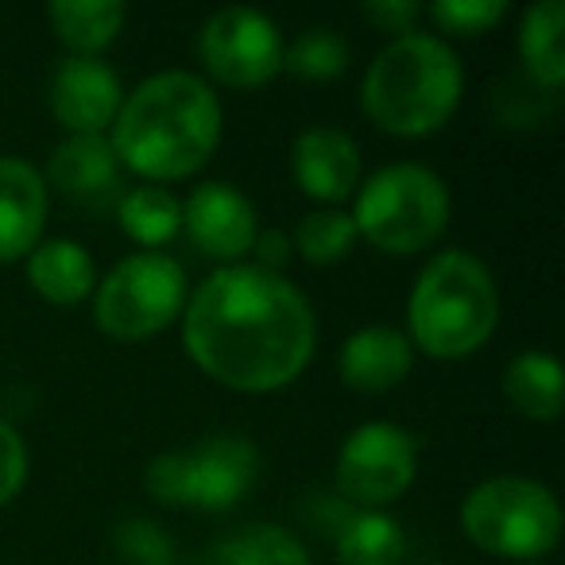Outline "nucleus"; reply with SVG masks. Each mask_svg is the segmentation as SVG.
<instances>
[{"label": "nucleus", "instance_id": "obj_18", "mask_svg": "<svg viewBox=\"0 0 565 565\" xmlns=\"http://www.w3.org/2000/svg\"><path fill=\"white\" fill-rule=\"evenodd\" d=\"M565 4L562 0H539L523 12L519 28V58L526 74L542 89H562L565 82Z\"/></svg>", "mask_w": 565, "mask_h": 565}, {"label": "nucleus", "instance_id": "obj_4", "mask_svg": "<svg viewBox=\"0 0 565 565\" xmlns=\"http://www.w3.org/2000/svg\"><path fill=\"white\" fill-rule=\"evenodd\" d=\"M407 322V341L438 361H461L484 349L500 326V291L492 271L469 252L434 256L415 279Z\"/></svg>", "mask_w": 565, "mask_h": 565}, {"label": "nucleus", "instance_id": "obj_21", "mask_svg": "<svg viewBox=\"0 0 565 565\" xmlns=\"http://www.w3.org/2000/svg\"><path fill=\"white\" fill-rule=\"evenodd\" d=\"M205 565H310V554L291 531L275 523H252L213 542Z\"/></svg>", "mask_w": 565, "mask_h": 565}, {"label": "nucleus", "instance_id": "obj_26", "mask_svg": "<svg viewBox=\"0 0 565 565\" xmlns=\"http://www.w3.org/2000/svg\"><path fill=\"white\" fill-rule=\"evenodd\" d=\"M508 12L503 0H434L430 20L449 35H480L495 28Z\"/></svg>", "mask_w": 565, "mask_h": 565}, {"label": "nucleus", "instance_id": "obj_2", "mask_svg": "<svg viewBox=\"0 0 565 565\" xmlns=\"http://www.w3.org/2000/svg\"><path fill=\"white\" fill-rule=\"evenodd\" d=\"M221 140V102L202 78L167 71L125 97L113 120V151L125 167L156 182L202 171Z\"/></svg>", "mask_w": 565, "mask_h": 565}, {"label": "nucleus", "instance_id": "obj_30", "mask_svg": "<svg viewBox=\"0 0 565 565\" xmlns=\"http://www.w3.org/2000/svg\"><path fill=\"white\" fill-rule=\"evenodd\" d=\"M531 565H539V562H531Z\"/></svg>", "mask_w": 565, "mask_h": 565}, {"label": "nucleus", "instance_id": "obj_14", "mask_svg": "<svg viewBox=\"0 0 565 565\" xmlns=\"http://www.w3.org/2000/svg\"><path fill=\"white\" fill-rule=\"evenodd\" d=\"M47 225V186L24 159L0 156V264L32 256Z\"/></svg>", "mask_w": 565, "mask_h": 565}, {"label": "nucleus", "instance_id": "obj_11", "mask_svg": "<svg viewBox=\"0 0 565 565\" xmlns=\"http://www.w3.org/2000/svg\"><path fill=\"white\" fill-rule=\"evenodd\" d=\"M120 105H125L120 78L102 58L71 55L51 74V113L71 136H105Z\"/></svg>", "mask_w": 565, "mask_h": 565}, {"label": "nucleus", "instance_id": "obj_28", "mask_svg": "<svg viewBox=\"0 0 565 565\" xmlns=\"http://www.w3.org/2000/svg\"><path fill=\"white\" fill-rule=\"evenodd\" d=\"M24 480H28L24 438H20V434L0 418V508L17 500L20 488H24Z\"/></svg>", "mask_w": 565, "mask_h": 565}, {"label": "nucleus", "instance_id": "obj_24", "mask_svg": "<svg viewBox=\"0 0 565 565\" xmlns=\"http://www.w3.org/2000/svg\"><path fill=\"white\" fill-rule=\"evenodd\" d=\"M349 66V43L330 28H310L282 51V71L307 82H330Z\"/></svg>", "mask_w": 565, "mask_h": 565}, {"label": "nucleus", "instance_id": "obj_8", "mask_svg": "<svg viewBox=\"0 0 565 565\" xmlns=\"http://www.w3.org/2000/svg\"><path fill=\"white\" fill-rule=\"evenodd\" d=\"M186 307V275L167 252H136L120 259L97 287L94 322L113 341H148Z\"/></svg>", "mask_w": 565, "mask_h": 565}, {"label": "nucleus", "instance_id": "obj_19", "mask_svg": "<svg viewBox=\"0 0 565 565\" xmlns=\"http://www.w3.org/2000/svg\"><path fill=\"white\" fill-rule=\"evenodd\" d=\"M55 35L74 51V55L97 58L125 28V4L120 0H58L47 9Z\"/></svg>", "mask_w": 565, "mask_h": 565}, {"label": "nucleus", "instance_id": "obj_1", "mask_svg": "<svg viewBox=\"0 0 565 565\" xmlns=\"http://www.w3.org/2000/svg\"><path fill=\"white\" fill-rule=\"evenodd\" d=\"M318 322L307 295L275 271L221 267L182 307L190 361L233 392H275L302 376Z\"/></svg>", "mask_w": 565, "mask_h": 565}, {"label": "nucleus", "instance_id": "obj_16", "mask_svg": "<svg viewBox=\"0 0 565 565\" xmlns=\"http://www.w3.org/2000/svg\"><path fill=\"white\" fill-rule=\"evenodd\" d=\"M51 182L82 205H97L117 190L120 159L109 136H66L51 156Z\"/></svg>", "mask_w": 565, "mask_h": 565}, {"label": "nucleus", "instance_id": "obj_6", "mask_svg": "<svg viewBox=\"0 0 565 565\" xmlns=\"http://www.w3.org/2000/svg\"><path fill=\"white\" fill-rule=\"evenodd\" d=\"M461 531L472 546L531 565L562 539V511L546 484L531 477H492L461 503Z\"/></svg>", "mask_w": 565, "mask_h": 565}, {"label": "nucleus", "instance_id": "obj_12", "mask_svg": "<svg viewBox=\"0 0 565 565\" xmlns=\"http://www.w3.org/2000/svg\"><path fill=\"white\" fill-rule=\"evenodd\" d=\"M182 228L198 252L213 259H241L259 236L256 205L228 182H202L182 205Z\"/></svg>", "mask_w": 565, "mask_h": 565}, {"label": "nucleus", "instance_id": "obj_23", "mask_svg": "<svg viewBox=\"0 0 565 565\" xmlns=\"http://www.w3.org/2000/svg\"><path fill=\"white\" fill-rule=\"evenodd\" d=\"M120 228L143 248H159V244L174 241L182 228V205L171 190L163 186H140L132 194L120 198Z\"/></svg>", "mask_w": 565, "mask_h": 565}, {"label": "nucleus", "instance_id": "obj_20", "mask_svg": "<svg viewBox=\"0 0 565 565\" xmlns=\"http://www.w3.org/2000/svg\"><path fill=\"white\" fill-rule=\"evenodd\" d=\"M503 395L519 415L554 423L562 415V364L550 353H519L503 372Z\"/></svg>", "mask_w": 565, "mask_h": 565}, {"label": "nucleus", "instance_id": "obj_29", "mask_svg": "<svg viewBox=\"0 0 565 565\" xmlns=\"http://www.w3.org/2000/svg\"><path fill=\"white\" fill-rule=\"evenodd\" d=\"M418 17H423V9H418L415 0H380V4H364V20L376 24L380 32H395V40L407 35Z\"/></svg>", "mask_w": 565, "mask_h": 565}, {"label": "nucleus", "instance_id": "obj_15", "mask_svg": "<svg viewBox=\"0 0 565 565\" xmlns=\"http://www.w3.org/2000/svg\"><path fill=\"white\" fill-rule=\"evenodd\" d=\"M415 364V353H411L407 333L392 330V326H364L353 338L341 345V380H345L353 392L376 395L387 392V387L403 384Z\"/></svg>", "mask_w": 565, "mask_h": 565}, {"label": "nucleus", "instance_id": "obj_17", "mask_svg": "<svg viewBox=\"0 0 565 565\" xmlns=\"http://www.w3.org/2000/svg\"><path fill=\"white\" fill-rule=\"evenodd\" d=\"M28 282L55 307H78L97 287V267L78 241H47L28 256Z\"/></svg>", "mask_w": 565, "mask_h": 565}, {"label": "nucleus", "instance_id": "obj_5", "mask_svg": "<svg viewBox=\"0 0 565 565\" xmlns=\"http://www.w3.org/2000/svg\"><path fill=\"white\" fill-rule=\"evenodd\" d=\"M356 236L387 256H415L430 248L449 225V190L430 167L392 163L356 186Z\"/></svg>", "mask_w": 565, "mask_h": 565}, {"label": "nucleus", "instance_id": "obj_13", "mask_svg": "<svg viewBox=\"0 0 565 565\" xmlns=\"http://www.w3.org/2000/svg\"><path fill=\"white\" fill-rule=\"evenodd\" d=\"M295 182L315 202H345L361 186V151L341 128H307L291 151Z\"/></svg>", "mask_w": 565, "mask_h": 565}, {"label": "nucleus", "instance_id": "obj_9", "mask_svg": "<svg viewBox=\"0 0 565 565\" xmlns=\"http://www.w3.org/2000/svg\"><path fill=\"white\" fill-rule=\"evenodd\" d=\"M418 472V441L395 423H364L341 441L338 454V492L361 503L364 511H380L395 503Z\"/></svg>", "mask_w": 565, "mask_h": 565}, {"label": "nucleus", "instance_id": "obj_7", "mask_svg": "<svg viewBox=\"0 0 565 565\" xmlns=\"http://www.w3.org/2000/svg\"><path fill=\"white\" fill-rule=\"evenodd\" d=\"M259 472V449L236 434H213L182 454H159L148 465V492L167 508L225 511L248 495Z\"/></svg>", "mask_w": 565, "mask_h": 565}, {"label": "nucleus", "instance_id": "obj_22", "mask_svg": "<svg viewBox=\"0 0 565 565\" xmlns=\"http://www.w3.org/2000/svg\"><path fill=\"white\" fill-rule=\"evenodd\" d=\"M407 554V534L387 511H361L338 534L341 565H399Z\"/></svg>", "mask_w": 565, "mask_h": 565}, {"label": "nucleus", "instance_id": "obj_3", "mask_svg": "<svg viewBox=\"0 0 565 565\" xmlns=\"http://www.w3.org/2000/svg\"><path fill=\"white\" fill-rule=\"evenodd\" d=\"M465 74L457 55L426 32H407L392 40L361 86V105L372 125L392 136H430L454 117L461 102Z\"/></svg>", "mask_w": 565, "mask_h": 565}, {"label": "nucleus", "instance_id": "obj_25", "mask_svg": "<svg viewBox=\"0 0 565 565\" xmlns=\"http://www.w3.org/2000/svg\"><path fill=\"white\" fill-rule=\"evenodd\" d=\"M295 244H299L307 264H338V259H345L353 252L356 225L341 210H315L299 221Z\"/></svg>", "mask_w": 565, "mask_h": 565}, {"label": "nucleus", "instance_id": "obj_10", "mask_svg": "<svg viewBox=\"0 0 565 565\" xmlns=\"http://www.w3.org/2000/svg\"><path fill=\"white\" fill-rule=\"evenodd\" d=\"M282 35L264 12L256 9H221L198 32V58L202 66L233 89L267 86L282 71Z\"/></svg>", "mask_w": 565, "mask_h": 565}, {"label": "nucleus", "instance_id": "obj_27", "mask_svg": "<svg viewBox=\"0 0 565 565\" xmlns=\"http://www.w3.org/2000/svg\"><path fill=\"white\" fill-rule=\"evenodd\" d=\"M117 554L125 565H174V542L148 519H136L117 531Z\"/></svg>", "mask_w": 565, "mask_h": 565}]
</instances>
